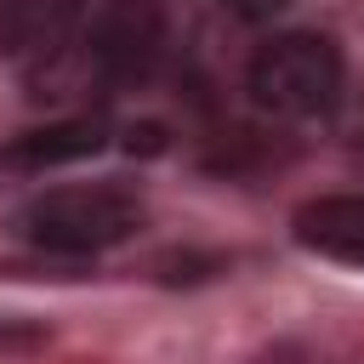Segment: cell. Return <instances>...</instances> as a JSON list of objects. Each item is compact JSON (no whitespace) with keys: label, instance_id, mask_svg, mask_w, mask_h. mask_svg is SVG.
Instances as JSON below:
<instances>
[{"label":"cell","instance_id":"2","mask_svg":"<svg viewBox=\"0 0 364 364\" xmlns=\"http://www.w3.org/2000/svg\"><path fill=\"white\" fill-rule=\"evenodd\" d=\"M17 239L51 256H97L142 228V199L114 188V182H74V188H46L17 210Z\"/></svg>","mask_w":364,"mask_h":364},{"label":"cell","instance_id":"3","mask_svg":"<svg viewBox=\"0 0 364 364\" xmlns=\"http://www.w3.org/2000/svg\"><path fill=\"white\" fill-rule=\"evenodd\" d=\"M85 11L80 0H0V57L51 63L74 46Z\"/></svg>","mask_w":364,"mask_h":364},{"label":"cell","instance_id":"4","mask_svg":"<svg viewBox=\"0 0 364 364\" xmlns=\"http://www.w3.org/2000/svg\"><path fill=\"white\" fill-rule=\"evenodd\" d=\"M97 148H102V125H91V119H63V125H46V131H23V136L0 142V188L34 182V176L63 171L74 159H91Z\"/></svg>","mask_w":364,"mask_h":364},{"label":"cell","instance_id":"1","mask_svg":"<svg viewBox=\"0 0 364 364\" xmlns=\"http://www.w3.org/2000/svg\"><path fill=\"white\" fill-rule=\"evenodd\" d=\"M341 85H347V63L336 40L307 34V28L273 34L267 46H256L245 68V91L273 119H324L341 102Z\"/></svg>","mask_w":364,"mask_h":364},{"label":"cell","instance_id":"6","mask_svg":"<svg viewBox=\"0 0 364 364\" xmlns=\"http://www.w3.org/2000/svg\"><path fill=\"white\" fill-rule=\"evenodd\" d=\"M222 6H228L239 23H267V17H279L290 0H222Z\"/></svg>","mask_w":364,"mask_h":364},{"label":"cell","instance_id":"5","mask_svg":"<svg viewBox=\"0 0 364 364\" xmlns=\"http://www.w3.org/2000/svg\"><path fill=\"white\" fill-rule=\"evenodd\" d=\"M296 245H307L313 256L364 267V193H318L296 210Z\"/></svg>","mask_w":364,"mask_h":364}]
</instances>
